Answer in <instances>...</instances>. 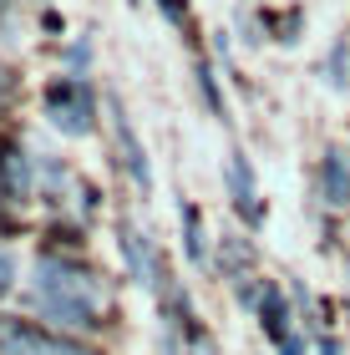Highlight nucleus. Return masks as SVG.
Wrapping results in <instances>:
<instances>
[{
  "instance_id": "nucleus-11",
  "label": "nucleus",
  "mask_w": 350,
  "mask_h": 355,
  "mask_svg": "<svg viewBox=\"0 0 350 355\" xmlns=\"http://www.w3.org/2000/svg\"><path fill=\"white\" fill-rule=\"evenodd\" d=\"M320 355H340V350H335V345H330V340H325V345H320Z\"/></svg>"
},
{
  "instance_id": "nucleus-13",
  "label": "nucleus",
  "mask_w": 350,
  "mask_h": 355,
  "mask_svg": "<svg viewBox=\"0 0 350 355\" xmlns=\"http://www.w3.org/2000/svg\"><path fill=\"white\" fill-rule=\"evenodd\" d=\"M198 355H209V350H198Z\"/></svg>"
},
{
  "instance_id": "nucleus-6",
  "label": "nucleus",
  "mask_w": 350,
  "mask_h": 355,
  "mask_svg": "<svg viewBox=\"0 0 350 355\" xmlns=\"http://www.w3.org/2000/svg\"><path fill=\"white\" fill-rule=\"evenodd\" d=\"M325 193L335 208H350V163H345V148H330L325 153Z\"/></svg>"
},
{
  "instance_id": "nucleus-10",
  "label": "nucleus",
  "mask_w": 350,
  "mask_h": 355,
  "mask_svg": "<svg viewBox=\"0 0 350 355\" xmlns=\"http://www.w3.org/2000/svg\"><path fill=\"white\" fill-rule=\"evenodd\" d=\"M183 223H188V254H193V259H203V244H198V214H193V208H183Z\"/></svg>"
},
{
  "instance_id": "nucleus-12",
  "label": "nucleus",
  "mask_w": 350,
  "mask_h": 355,
  "mask_svg": "<svg viewBox=\"0 0 350 355\" xmlns=\"http://www.w3.org/2000/svg\"><path fill=\"white\" fill-rule=\"evenodd\" d=\"M0 96H6V82H0Z\"/></svg>"
},
{
  "instance_id": "nucleus-1",
  "label": "nucleus",
  "mask_w": 350,
  "mask_h": 355,
  "mask_svg": "<svg viewBox=\"0 0 350 355\" xmlns=\"http://www.w3.org/2000/svg\"><path fill=\"white\" fill-rule=\"evenodd\" d=\"M36 300L41 310L61 320V325H76V330H91L97 325V304H102V289L91 274L71 269V264H56V259H41L36 264Z\"/></svg>"
},
{
  "instance_id": "nucleus-8",
  "label": "nucleus",
  "mask_w": 350,
  "mask_h": 355,
  "mask_svg": "<svg viewBox=\"0 0 350 355\" xmlns=\"http://www.w3.org/2000/svg\"><path fill=\"white\" fill-rule=\"evenodd\" d=\"M259 315H264V325H269V335H274V340H284V300H279V289H274V284H264Z\"/></svg>"
},
{
  "instance_id": "nucleus-2",
  "label": "nucleus",
  "mask_w": 350,
  "mask_h": 355,
  "mask_svg": "<svg viewBox=\"0 0 350 355\" xmlns=\"http://www.w3.org/2000/svg\"><path fill=\"white\" fill-rule=\"evenodd\" d=\"M0 355H91V350L61 340V335L30 330L21 320H0Z\"/></svg>"
},
{
  "instance_id": "nucleus-3",
  "label": "nucleus",
  "mask_w": 350,
  "mask_h": 355,
  "mask_svg": "<svg viewBox=\"0 0 350 355\" xmlns=\"http://www.w3.org/2000/svg\"><path fill=\"white\" fill-rule=\"evenodd\" d=\"M46 112H51V127H61L67 137L91 132V96L76 82H56L51 92H46Z\"/></svg>"
},
{
  "instance_id": "nucleus-7",
  "label": "nucleus",
  "mask_w": 350,
  "mask_h": 355,
  "mask_svg": "<svg viewBox=\"0 0 350 355\" xmlns=\"http://www.w3.org/2000/svg\"><path fill=\"white\" fill-rule=\"evenodd\" d=\"M122 249H127V259H132V274L142 284H157V259H152V249H148V239H142L137 229H122Z\"/></svg>"
},
{
  "instance_id": "nucleus-4",
  "label": "nucleus",
  "mask_w": 350,
  "mask_h": 355,
  "mask_svg": "<svg viewBox=\"0 0 350 355\" xmlns=\"http://www.w3.org/2000/svg\"><path fill=\"white\" fill-rule=\"evenodd\" d=\"M112 132H117V148H122V163H127V173H132V183L142 188V198L152 193V168H148V153H142V142H137V132H132V117L122 112V102L112 96Z\"/></svg>"
},
{
  "instance_id": "nucleus-9",
  "label": "nucleus",
  "mask_w": 350,
  "mask_h": 355,
  "mask_svg": "<svg viewBox=\"0 0 350 355\" xmlns=\"http://www.w3.org/2000/svg\"><path fill=\"white\" fill-rule=\"evenodd\" d=\"M10 284H15V254L0 244V295H10Z\"/></svg>"
},
{
  "instance_id": "nucleus-5",
  "label": "nucleus",
  "mask_w": 350,
  "mask_h": 355,
  "mask_svg": "<svg viewBox=\"0 0 350 355\" xmlns=\"http://www.w3.org/2000/svg\"><path fill=\"white\" fill-rule=\"evenodd\" d=\"M224 173H229V198H234V208H238V218H244V223H259V203H254V173H249V163H244V153H234Z\"/></svg>"
}]
</instances>
